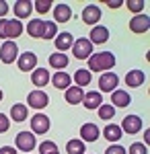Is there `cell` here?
<instances>
[{"instance_id":"obj_29","label":"cell","mask_w":150,"mask_h":154,"mask_svg":"<svg viewBox=\"0 0 150 154\" xmlns=\"http://www.w3.org/2000/svg\"><path fill=\"white\" fill-rule=\"evenodd\" d=\"M66 152L68 154H84L86 150H84V142L82 140H70L68 144H66Z\"/></svg>"},{"instance_id":"obj_38","label":"cell","mask_w":150,"mask_h":154,"mask_svg":"<svg viewBox=\"0 0 150 154\" xmlns=\"http://www.w3.org/2000/svg\"><path fill=\"white\" fill-rule=\"evenodd\" d=\"M8 12V2H4V0H0V17H4Z\"/></svg>"},{"instance_id":"obj_32","label":"cell","mask_w":150,"mask_h":154,"mask_svg":"<svg viewBox=\"0 0 150 154\" xmlns=\"http://www.w3.org/2000/svg\"><path fill=\"white\" fill-rule=\"evenodd\" d=\"M35 6V11L39 12V14H45V12H49L52 11V4H54V2H49V0H37V2H33Z\"/></svg>"},{"instance_id":"obj_10","label":"cell","mask_w":150,"mask_h":154,"mask_svg":"<svg viewBox=\"0 0 150 154\" xmlns=\"http://www.w3.org/2000/svg\"><path fill=\"white\" fill-rule=\"evenodd\" d=\"M49 130V117L43 113H37L31 117V134H45Z\"/></svg>"},{"instance_id":"obj_3","label":"cell","mask_w":150,"mask_h":154,"mask_svg":"<svg viewBox=\"0 0 150 154\" xmlns=\"http://www.w3.org/2000/svg\"><path fill=\"white\" fill-rule=\"evenodd\" d=\"M72 54L76 60H89L92 56V43L89 39H78L72 43Z\"/></svg>"},{"instance_id":"obj_19","label":"cell","mask_w":150,"mask_h":154,"mask_svg":"<svg viewBox=\"0 0 150 154\" xmlns=\"http://www.w3.org/2000/svg\"><path fill=\"white\" fill-rule=\"evenodd\" d=\"M111 103L113 107H127L132 103V97L127 95V91H113V95H111Z\"/></svg>"},{"instance_id":"obj_18","label":"cell","mask_w":150,"mask_h":154,"mask_svg":"<svg viewBox=\"0 0 150 154\" xmlns=\"http://www.w3.org/2000/svg\"><path fill=\"white\" fill-rule=\"evenodd\" d=\"M72 43H74V37L70 35V33H60V35H56V49H58L60 54H64L66 49H70Z\"/></svg>"},{"instance_id":"obj_21","label":"cell","mask_w":150,"mask_h":154,"mask_svg":"<svg viewBox=\"0 0 150 154\" xmlns=\"http://www.w3.org/2000/svg\"><path fill=\"white\" fill-rule=\"evenodd\" d=\"M49 66H52V68H56V70L58 72H64V68H66V66H68V56H66V54H52V56H49Z\"/></svg>"},{"instance_id":"obj_9","label":"cell","mask_w":150,"mask_h":154,"mask_svg":"<svg viewBox=\"0 0 150 154\" xmlns=\"http://www.w3.org/2000/svg\"><path fill=\"white\" fill-rule=\"evenodd\" d=\"M119 130L126 131V134H138V131L142 130V119H140L138 115H127V117H123Z\"/></svg>"},{"instance_id":"obj_11","label":"cell","mask_w":150,"mask_h":154,"mask_svg":"<svg viewBox=\"0 0 150 154\" xmlns=\"http://www.w3.org/2000/svg\"><path fill=\"white\" fill-rule=\"evenodd\" d=\"M148 29H150V19L146 14H136L130 21V31L132 33H146Z\"/></svg>"},{"instance_id":"obj_37","label":"cell","mask_w":150,"mask_h":154,"mask_svg":"<svg viewBox=\"0 0 150 154\" xmlns=\"http://www.w3.org/2000/svg\"><path fill=\"white\" fill-rule=\"evenodd\" d=\"M8 128H11V119L6 117L4 113H0V134H4Z\"/></svg>"},{"instance_id":"obj_20","label":"cell","mask_w":150,"mask_h":154,"mask_svg":"<svg viewBox=\"0 0 150 154\" xmlns=\"http://www.w3.org/2000/svg\"><path fill=\"white\" fill-rule=\"evenodd\" d=\"M70 17H72V11H70L68 4H56V8H54V19H56L58 23H68Z\"/></svg>"},{"instance_id":"obj_8","label":"cell","mask_w":150,"mask_h":154,"mask_svg":"<svg viewBox=\"0 0 150 154\" xmlns=\"http://www.w3.org/2000/svg\"><path fill=\"white\" fill-rule=\"evenodd\" d=\"M82 21L86 25H95L101 21V8L97 6V4H86L84 6V11H82Z\"/></svg>"},{"instance_id":"obj_16","label":"cell","mask_w":150,"mask_h":154,"mask_svg":"<svg viewBox=\"0 0 150 154\" xmlns=\"http://www.w3.org/2000/svg\"><path fill=\"white\" fill-rule=\"evenodd\" d=\"M82 103H84V107H86V109H99V107L103 105V97H101V93L91 91V93H84Z\"/></svg>"},{"instance_id":"obj_25","label":"cell","mask_w":150,"mask_h":154,"mask_svg":"<svg viewBox=\"0 0 150 154\" xmlns=\"http://www.w3.org/2000/svg\"><path fill=\"white\" fill-rule=\"evenodd\" d=\"M27 115H29V109H27V105H23V103L12 105V109H11L12 121H25V119H27Z\"/></svg>"},{"instance_id":"obj_5","label":"cell","mask_w":150,"mask_h":154,"mask_svg":"<svg viewBox=\"0 0 150 154\" xmlns=\"http://www.w3.org/2000/svg\"><path fill=\"white\" fill-rule=\"evenodd\" d=\"M17 58H19V48H17V43H14V41H4V43L0 45V60H2L4 64H12Z\"/></svg>"},{"instance_id":"obj_24","label":"cell","mask_w":150,"mask_h":154,"mask_svg":"<svg viewBox=\"0 0 150 154\" xmlns=\"http://www.w3.org/2000/svg\"><path fill=\"white\" fill-rule=\"evenodd\" d=\"M43 27H45V21H41V19L29 21V25H27V33H29L31 37L41 39V35H43Z\"/></svg>"},{"instance_id":"obj_1","label":"cell","mask_w":150,"mask_h":154,"mask_svg":"<svg viewBox=\"0 0 150 154\" xmlns=\"http://www.w3.org/2000/svg\"><path fill=\"white\" fill-rule=\"evenodd\" d=\"M115 66V56L111 54V51H99V54H92L91 58H89V68L86 70L91 72H107L111 70Z\"/></svg>"},{"instance_id":"obj_7","label":"cell","mask_w":150,"mask_h":154,"mask_svg":"<svg viewBox=\"0 0 150 154\" xmlns=\"http://www.w3.org/2000/svg\"><path fill=\"white\" fill-rule=\"evenodd\" d=\"M27 103H29V107H33V109H45L47 103H49V97H47L41 88H37L33 93H29Z\"/></svg>"},{"instance_id":"obj_34","label":"cell","mask_w":150,"mask_h":154,"mask_svg":"<svg viewBox=\"0 0 150 154\" xmlns=\"http://www.w3.org/2000/svg\"><path fill=\"white\" fill-rule=\"evenodd\" d=\"M123 4H127V8L132 12H136V14H140V12L144 11V0H127V2H123Z\"/></svg>"},{"instance_id":"obj_4","label":"cell","mask_w":150,"mask_h":154,"mask_svg":"<svg viewBox=\"0 0 150 154\" xmlns=\"http://www.w3.org/2000/svg\"><path fill=\"white\" fill-rule=\"evenodd\" d=\"M17 148L19 150H23V152H31L35 146H37V140H35V136L31 134V131H21V134H17Z\"/></svg>"},{"instance_id":"obj_2","label":"cell","mask_w":150,"mask_h":154,"mask_svg":"<svg viewBox=\"0 0 150 154\" xmlns=\"http://www.w3.org/2000/svg\"><path fill=\"white\" fill-rule=\"evenodd\" d=\"M23 33V23L17 21V19H2L0 21V37L6 39V41H12L14 37H19Z\"/></svg>"},{"instance_id":"obj_30","label":"cell","mask_w":150,"mask_h":154,"mask_svg":"<svg viewBox=\"0 0 150 154\" xmlns=\"http://www.w3.org/2000/svg\"><path fill=\"white\" fill-rule=\"evenodd\" d=\"M115 115V107L109 105V103H103V105L99 107V117L105 119V121H109V119H113Z\"/></svg>"},{"instance_id":"obj_6","label":"cell","mask_w":150,"mask_h":154,"mask_svg":"<svg viewBox=\"0 0 150 154\" xmlns=\"http://www.w3.org/2000/svg\"><path fill=\"white\" fill-rule=\"evenodd\" d=\"M117 84H119V76H117L115 72H103V76L99 78V88L103 93L117 91Z\"/></svg>"},{"instance_id":"obj_17","label":"cell","mask_w":150,"mask_h":154,"mask_svg":"<svg viewBox=\"0 0 150 154\" xmlns=\"http://www.w3.org/2000/svg\"><path fill=\"white\" fill-rule=\"evenodd\" d=\"M99 128L95 125V123H84L80 128V136L84 142H95V140H99Z\"/></svg>"},{"instance_id":"obj_28","label":"cell","mask_w":150,"mask_h":154,"mask_svg":"<svg viewBox=\"0 0 150 154\" xmlns=\"http://www.w3.org/2000/svg\"><path fill=\"white\" fill-rule=\"evenodd\" d=\"M91 72L84 70V68H78L76 70V74H74V82H76V86L78 88H82V86H86V84H91Z\"/></svg>"},{"instance_id":"obj_40","label":"cell","mask_w":150,"mask_h":154,"mask_svg":"<svg viewBox=\"0 0 150 154\" xmlns=\"http://www.w3.org/2000/svg\"><path fill=\"white\" fill-rule=\"evenodd\" d=\"M105 4H107V6H109V8H119V6H121V4H123V2H121V0H113V2H111V0H109V2H105Z\"/></svg>"},{"instance_id":"obj_22","label":"cell","mask_w":150,"mask_h":154,"mask_svg":"<svg viewBox=\"0 0 150 154\" xmlns=\"http://www.w3.org/2000/svg\"><path fill=\"white\" fill-rule=\"evenodd\" d=\"M82 97H84V91L78 88V86H68V88H66V101H68L70 105L82 103Z\"/></svg>"},{"instance_id":"obj_33","label":"cell","mask_w":150,"mask_h":154,"mask_svg":"<svg viewBox=\"0 0 150 154\" xmlns=\"http://www.w3.org/2000/svg\"><path fill=\"white\" fill-rule=\"evenodd\" d=\"M39 152H41V154L58 152V146H56V142H52V140H45V142H41V144H39Z\"/></svg>"},{"instance_id":"obj_12","label":"cell","mask_w":150,"mask_h":154,"mask_svg":"<svg viewBox=\"0 0 150 154\" xmlns=\"http://www.w3.org/2000/svg\"><path fill=\"white\" fill-rule=\"evenodd\" d=\"M12 11L17 14V21H19V19H29L31 12H33V2H29V0H19V2L12 4Z\"/></svg>"},{"instance_id":"obj_35","label":"cell","mask_w":150,"mask_h":154,"mask_svg":"<svg viewBox=\"0 0 150 154\" xmlns=\"http://www.w3.org/2000/svg\"><path fill=\"white\" fill-rule=\"evenodd\" d=\"M127 154H148V148H146V144L142 142H134L130 146V150H126Z\"/></svg>"},{"instance_id":"obj_14","label":"cell","mask_w":150,"mask_h":154,"mask_svg":"<svg viewBox=\"0 0 150 154\" xmlns=\"http://www.w3.org/2000/svg\"><path fill=\"white\" fill-rule=\"evenodd\" d=\"M89 37H91V39H89L91 43H105V41L109 39V29L103 27V25H95Z\"/></svg>"},{"instance_id":"obj_23","label":"cell","mask_w":150,"mask_h":154,"mask_svg":"<svg viewBox=\"0 0 150 154\" xmlns=\"http://www.w3.org/2000/svg\"><path fill=\"white\" fill-rule=\"evenodd\" d=\"M31 80H33L35 86H45L49 82V72L45 68H35L33 74H31Z\"/></svg>"},{"instance_id":"obj_26","label":"cell","mask_w":150,"mask_h":154,"mask_svg":"<svg viewBox=\"0 0 150 154\" xmlns=\"http://www.w3.org/2000/svg\"><path fill=\"white\" fill-rule=\"evenodd\" d=\"M52 82H54V86L56 88H68L70 82H72V78H70V74H66V72H56L54 74V78H52Z\"/></svg>"},{"instance_id":"obj_36","label":"cell","mask_w":150,"mask_h":154,"mask_svg":"<svg viewBox=\"0 0 150 154\" xmlns=\"http://www.w3.org/2000/svg\"><path fill=\"white\" fill-rule=\"evenodd\" d=\"M105 154H127V152H126V148H123V146L113 144V146H109V148L105 150Z\"/></svg>"},{"instance_id":"obj_41","label":"cell","mask_w":150,"mask_h":154,"mask_svg":"<svg viewBox=\"0 0 150 154\" xmlns=\"http://www.w3.org/2000/svg\"><path fill=\"white\" fill-rule=\"evenodd\" d=\"M0 101H2V91H0Z\"/></svg>"},{"instance_id":"obj_13","label":"cell","mask_w":150,"mask_h":154,"mask_svg":"<svg viewBox=\"0 0 150 154\" xmlns=\"http://www.w3.org/2000/svg\"><path fill=\"white\" fill-rule=\"evenodd\" d=\"M35 66H37V56L33 51H25V54L19 56V70L29 72V70H35Z\"/></svg>"},{"instance_id":"obj_31","label":"cell","mask_w":150,"mask_h":154,"mask_svg":"<svg viewBox=\"0 0 150 154\" xmlns=\"http://www.w3.org/2000/svg\"><path fill=\"white\" fill-rule=\"evenodd\" d=\"M56 35H58V27H56V23H54V21H45L41 39H52V37H56Z\"/></svg>"},{"instance_id":"obj_27","label":"cell","mask_w":150,"mask_h":154,"mask_svg":"<svg viewBox=\"0 0 150 154\" xmlns=\"http://www.w3.org/2000/svg\"><path fill=\"white\" fill-rule=\"evenodd\" d=\"M121 134H123V131L119 130V125H115V123L105 125V130H103V136L109 140V142H117V140L121 138Z\"/></svg>"},{"instance_id":"obj_42","label":"cell","mask_w":150,"mask_h":154,"mask_svg":"<svg viewBox=\"0 0 150 154\" xmlns=\"http://www.w3.org/2000/svg\"><path fill=\"white\" fill-rule=\"evenodd\" d=\"M52 154H60V152H52Z\"/></svg>"},{"instance_id":"obj_39","label":"cell","mask_w":150,"mask_h":154,"mask_svg":"<svg viewBox=\"0 0 150 154\" xmlns=\"http://www.w3.org/2000/svg\"><path fill=\"white\" fill-rule=\"evenodd\" d=\"M0 154H17V150H14L12 146H2V148H0Z\"/></svg>"},{"instance_id":"obj_15","label":"cell","mask_w":150,"mask_h":154,"mask_svg":"<svg viewBox=\"0 0 150 154\" xmlns=\"http://www.w3.org/2000/svg\"><path fill=\"white\" fill-rule=\"evenodd\" d=\"M144 80H146V74H144L142 70H130L126 74V84H127V86H132V88L142 86Z\"/></svg>"}]
</instances>
